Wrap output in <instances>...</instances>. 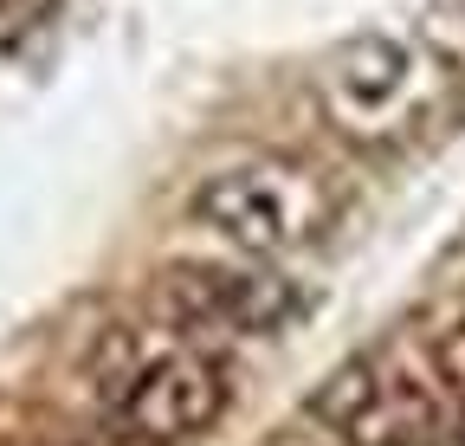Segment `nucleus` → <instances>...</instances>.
I'll return each mask as SVG.
<instances>
[{
  "instance_id": "obj_3",
  "label": "nucleus",
  "mask_w": 465,
  "mask_h": 446,
  "mask_svg": "<svg viewBox=\"0 0 465 446\" xmlns=\"http://www.w3.org/2000/svg\"><path fill=\"white\" fill-rule=\"evenodd\" d=\"M104 421L130 446H188L232 408V362L207 343H143L110 362Z\"/></svg>"
},
{
  "instance_id": "obj_4",
  "label": "nucleus",
  "mask_w": 465,
  "mask_h": 446,
  "mask_svg": "<svg viewBox=\"0 0 465 446\" xmlns=\"http://www.w3.org/2000/svg\"><path fill=\"white\" fill-rule=\"evenodd\" d=\"M311 421L336 446H440L452 427L427 362H407L401 350H362L336 362L311 395Z\"/></svg>"
},
{
  "instance_id": "obj_2",
  "label": "nucleus",
  "mask_w": 465,
  "mask_h": 446,
  "mask_svg": "<svg viewBox=\"0 0 465 446\" xmlns=\"http://www.w3.org/2000/svg\"><path fill=\"white\" fill-rule=\"evenodd\" d=\"M323 117L336 136L362 149H394L407 136H420L440 104H446V72L433 52L394 33H356L349 45L330 52V65L317 78Z\"/></svg>"
},
{
  "instance_id": "obj_1",
  "label": "nucleus",
  "mask_w": 465,
  "mask_h": 446,
  "mask_svg": "<svg viewBox=\"0 0 465 446\" xmlns=\"http://www.w3.org/2000/svg\"><path fill=\"white\" fill-rule=\"evenodd\" d=\"M188 227H201L213 246L240 259H291L317 246L336 227V188L311 169L304 155H240L226 169L201 175L188 194Z\"/></svg>"
},
{
  "instance_id": "obj_7",
  "label": "nucleus",
  "mask_w": 465,
  "mask_h": 446,
  "mask_svg": "<svg viewBox=\"0 0 465 446\" xmlns=\"http://www.w3.org/2000/svg\"><path fill=\"white\" fill-rule=\"evenodd\" d=\"M440 446H465V421H452V427H446V440H440Z\"/></svg>"
},
{
  "instance_id": "obj_5",
  "label": "nucleus",
  "mask_w": 465,
  "mask_h": 446,
  "mask_svg": "<svg viewBox=\"0 0 465 446\" xmlns=\"http://www.w3.org/2000/svg\"><path fill=\"white\" fill-rule=\"evenodd\" d=\"M155 304L168 323L201 330V337H246L272 343L311 311L304 285L284 278L265 259H168L155 272Z\"/></svg>"
},
{
  "instance_id": "obj_6",
  "label": "nucleus",
  "mask_w": 465,
  "mask_h": 446,
  "mask_svg": "<svg viewBox=\"0 0 465 446\" xmlns=\"http://www.w3.org/2000/svg\"><path fill=\"white\" fill-rule=\"evenodd\" d=\"M420 362L440 382V395L465 408V285L446 304H433V317L420 323Z\"/></svg>"
}]
</instances>
